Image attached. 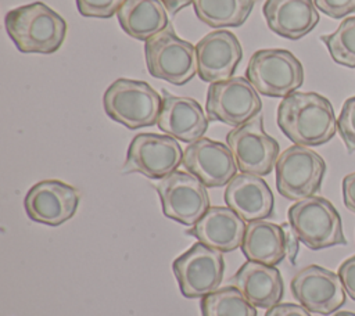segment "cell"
Returning a JSON list of instances; mask_svg holds the SVG:
<instances>
[{
  "label": "cell",
  "instance_id": "1",
  "mask_svg": "<svg viewBox=\"0 0 355 316\" xmlns=\"http://www.w3.org/2000/svg\"><path fill=\"white\" fill-rule=\"evenodd\" d=\"M276 121L286 137L305 147L330 141L337 130L331 103L315 91H294L284 97L277 107Z\"/></svg>",
  "mask_w": 355,
  "mask_h": 316
},
{
  "label": "cell",
  "instance_id": "2",
  "mask_svg": "<svg viewBox=\"0 0 355 316\" xmlns=\"http://www.w3.org/2000/svg\"><path fill=\"white\" fill-rule=\"evenodd\" d=\"M4 25L21 53L53 54L64 43L67 22L42 1L10 10Z\"/></svg>",
  "mask_w": 355,
  "mask_h": 316
},
{
  "label": "cell",
  "instance_id": "3",
  "mask_svg": "<svg viewBox=\"0 0 355 316\" xmlns=\"http://www.w3.org/2000/svg\"><path fill=\"white\" fill-rule=\"evenodd\" d=\"M287 218L298 240L312 251L347 244L340 213L323 197L312 195L295 201L288 208Z\"/></svg>",
  "mask_w": 355,
  "mask_h": 316
},
{
  "label": "cell",
  "instance_id": "4",
  "mask_svg": "<svg viewBox=\"0 0 355 316\" xmlns=\"http://www.w3.org/2000/svg\"><path fill=\"white\" fill-rule=\"evenodd\" d=\"M162 97L147 82L116 79L103 97L105 114L128 129H140L157 123Z\"/></svg>",
  "mask_w": 355,
  "mask_h": 316
},
{
  "label": "cell",
  "instance_id": "5",
  "mask_svg": "<svg viewBox=\"0 0 355 316\" xmlns=\"http://www.w3.org/2000/svg\"><path fill=\"white\" fill-rule=\"evenodd\" d=\"M245 78L258 93L284 98L302 86L304 68L288 50L262 49L251 55Z\"/></svg>",
  "mask_w": 355,
  "mask_h": 316
},
{
  "label": "cell",
  "instance_id": "6",
  "mask_svg": "<svg viewBox=\"0 0 355 316\" xmlns=\"http://www.w3.org/2000/svg\"><path fill=\"white\" fill-rule=\"evenodd\" d=\"M144 57L154 78L176 86L187 83L197 72L196 46L178 37L171 24L144 42Z\"/></svg>",
  "mask_w": 355,
  "mask_h": 316
},
{
  "label": "cell",
  "instance_id": "7",
  "mask_svg": "<svg viewBox=\"0 0 355 316\" xmlns=\"http://www.w3.org/2000/svg\"><path fill=\"white\" fill-rule=\"evenodd\" d=\"M275 169L279 194L290 201H301L320 190L326 162L309 147L294 144L279 155Z\"/></svg>",
  "mask_w": 355,
  "mask_h": 316
},
{
  "label": "cell",
  "instance_id": "8",
  "mask_svg": "<svg viewBox=\"0 0 355 316\" xmlns=\"http://www.w3.org/2000/svg\"><path fill=\"white\" fill-rule=\"evenodd\" d=\"M172 270L183 297L204 298L220 287L223 252L197 241L173 261Z\"/></svg>",
  "mask_w": 355,
  "mask_h": 316
},
{
  "label": "cell",
  "instance_id": "9",
  "mask_svg": "<svg viewBox=\"0 0 355 316\" xmlns=\"http://www.w3.org/2000/svg\"><path fill=\"white\" fill-rule=\"evenodd\" d=\"M261 108L258 91L247 78L233 76L208 87L205 111L209 121L237 128L261 114Z\"/></svg>",
  "mask_w": 355,
  "mask_h": 316
},
{
  "label": "cell",
  "instance_id": "10",
  "mask_svg": "<svg viewBox=\"0 0 355 316\" xmlns=\"http://www.w3.org/2000/svg\"><path fill=\"white\" fill-rule=\"evenodd\" d=\"M226 143L243 173L266 176L280 155L279 143L265 132L261 114L233 128L226 134Z\"/></svg>",
  "mask_w": 355,
  "mask_h": 316
},
{
  "label": "cell",
  "instance_id": "11",
  "mask_svg": "<svg viewBox=\"0 0 355 316\" xmlns=\"http://www.w3.org/2000/svg\"><path fill=\"white\" fill-rule=\"evenodd\" d=\"M155 190L164 215L184 226H193L209 209L207 187L190 172H172L157 183Z\"/></svg>",
  "mask_w": 355,
  "mask_h": 316
},
{
  "label": "cell",
  "instance_id": "12",
  "mask_svg": "<svg viewBox=\"0 0 355 316\" xmlns=\"http://www.w3.org/2000/svg\"><path fill=\"white\" fill-rule=\"evenodd\" d=\"M182 159L183 151L176 139L168 134L139 133L129 144L123 172L162 179L178 170Z\"/></svg>",
  "mask_w": 355,
  "mask_h": 316
},
{
  "label": "cell",
  "instance_id": "13",
  "mask_svg": "<svg viewBox=\"0 0 355 316\" xmlns=\"http://www.w3.org/2000/svg\"><path fill=\"white\" fill-rule=\"evenodd\" d=\"M291 294L311 313L329 316L345 304V290L338 273L318 265H309L294 274Z\"/></svg>",
  "mask_w": 355,
  "mask_h": 316
},
{
  "label": "cell",
  "instance_id": "14",
  "mask_svg": "<svg viewBox=\"0 0 355 316\" xmlns=\"http://www.w3.org/2000/svg\"><path fill=\"white\" fill-rule=\"evenodd\" d=\"M79 201L78 188L61 180L49 179L29 188L24 198V208L33 222L60 226L75 215Z\"/></svg>",
  "mask_w": 355,
  "mask_h": 316
},
{
  "label": "cell",
  "instance_id": "15",
  "mask_svg": "<svg viewBox=\"0 0 355 316\" xmlns=\"http://www.w3.org/2000/svg\"><path fill=\"white\" fill-rule=\"evenodd\" d=\"M182 165L211 188L227 186L239 169L227 144L208 137H201L186 147Z\"/></svg>",
  "mask_w": 355,
  "mask_h": 316
},
{
  "label": "cell",
  "instance_id": "16",
  "mask_svg": "<svg viewBox=\"0 0 355 316\" xmlns=\"http://www.w3.org/2000/svg\"><path fill=\"white\" fill-rule=\"evenodd\" d=\"M196 55L200 79L215 83L233 78L243 58V49L234 33L219 29L200 39L196 44Z\"/></svg>",
  "mask_w": 355,
  "mask_h": 316
},
{
  "label": "cell",
  "instance_id": "17",
  "mask_svg": "<svg viewBox=\"0 0 355 316\" xmlns=\"http://www.w3.org/2000/svg\"><path fill=\"white\" fill-rule=\"evenodd\" d=\"M208 121L200 103L194 98L173 96L166 90L162 91L157 126L165 134L190 144L204 136L208 129Z\"/></svg>",
  "mask_w": 355,
  "mask_h": 316
},
{
  "label": "cell",
  "instance_id": "18",
  "mask_svg": "<svg viewBox=\"0 0 355 316\" xmlns=\"http://www.w3.org/2000/svg\"><path fill=\"white\" fill-rule=\"evenodd\" d=\"M225 202L247 223L266 220L275 209V198L268 183L261 176L243 172L227 183Z\"/></svg>",
  "mask_w": 355,
  "mask_h": 316
},
{
  "label": "cell",
  "instance_id": "19",
  "mask_svg": "<svg viewBox=\"0 0 355 316\" xmlns=\"http://www.w3.org/2000/svg\"><path fill=\"white\" fill-rule=\"evenodd\" d=\"M245 229V222L229 207H209L186 234L220 252H232L241 247Z\"/></svg>",
  "mask_w": 355,
  "mask_h": 316
},
{
  "label": "cell",
  "instance_id": "20",
  "mask_svg": "<svg viewBox=\"0 0 355 316\" xmlns=\"http://www.w3.org/2000/svg\"><path fill=\"white\" fill-rule=\"evenodd\" d=\"M232 286L255 306L270 309L280 304L284 294L283 277L276 266L247 261L230 279Z\"/></svg>",
  "mask_w": 355,
  "mask_h": 316
},
{
  "label": "cell",
  "instance_id": "21",
  "mask_svg": "<svg viewBox=\"0 0 355 316\" xmlns=\"http://www.w3.org/2000/svg\"><path fill=\"white\" fill-rule=\"evenodd\" d=\"M262 12L269 29L290 40L304 37L319 22L313 0H266Z\"/></svg>",
  "mask_w": 355,
  "mask_h": 316
},
{
  "label": "cell",
  "instance_id": "22",
  "mask_svg": "<svg viewBox=\"0 0 355 316\" xmlns=\"http://www.w3.org/2000/svg\"><path fill=\"white\" fill-rule=\"evenodd\" d=\"M241 252L247 261L269 266L279 265L287 258L284 226L268 220L250 222L241 243Z\"/></svg>",
  "mask_w": 355,
  "mask_h": 316
},
{
  "label": "cell",
  "instance_id": "23",
  "mask_svg": "<svg viewBox=\"0 0 355 316\" xmlns=\"http://www.w3.org/2000/svg\"><path fill=\"white\" fill-rule=\"evenodd\" d=\"M118 22L130 37L147 42L168 28V10L159 0H125L116 12Z\"/></svg>",
  "mask_w": 355,
  "mask_h": 316
},
{
  "label": "cell",
  "instance_id": "24",
  "mask_svg": "<svg viewBox=\"0 0 355 316\" xmlns=\"http://www.w3.org/2000/svg\"><path fill=\"white\" fill-rule=\"evenodd\" d=\"M254 4L255 0H193L197 18L211 28L243 25Z\"/></svg>",
  "mask_w": 355,
  "mask_h": 316
},
{
  "label": "cell",
  "instance_id": "25",
  "mask_svg": "<svg viewBox=\"0 0 355 316\" xmlns=\"http://www.w3.org/2000/svg\"><path fill=\"white\" fill-rule=\"evenodd\" d=\"M202 316H257V308L234 286L218 288L200 301Z\"/></svg>",
  "mask_w": 355,
  "mask_h": 316
},
{
  "label": "cell",
  "instance_id": "26",
  "mask_svg": "<svg viewBox=\"0 0 355 316\" xmlns=\"http://www.w3.org/2000/svg\"><path fill=\"white\" fill-rule=\"evenodd\" d=\"M320 40L329 50L334 62L355 68V15L348 17L330 35H322Z\"/></svg>",
  "mask_w": 355,
  "mask_h": 316
},
{
  "label": "cell",
  "instance_id": "27",
  "mask_svg": "<svg viewBox=\"0 0 355 316\" xmlns=\"http://www.w3.org/2000/svg\"><path fill=\"white\" fill-rule=\"evenodd\" d=\"M337 129L348 154H352L355 151V96L344 101L338 115Z\"/></svg>",
  "mask_w": 355,
  "mask_h": 316
},
{
  "label": "cell",
  "instance_id": "28",
  "mask_svg": "<svg viewBox=\"0 0 355 316\" xmlns=\"http://www.w3.org/2000/svg\"><path fill=\"white\" fill-rule=\"evenodd\" d=\"M123 3L125 0H76L79 12L90 18H110Z\"/></svg>",
  "mask_w": 355,
  "mask_h": 316
},
{
  "label": "cell",
  "instance_id": "29",
  "mask_svg": "<svg viewBox=\"0 0 355 316\" xmlns=\"http://www.w3.org/2000/svg\"><path fill=\"white\" fill-rule=\"evenodd\" d=\"M313 3L319 11L334 19L355 12V0H313Z\"/></svg>",
  "mask_w": 355,
  "mask_h": 316
},
{
  "label": "cell",
  "instance_id": "30",
  "mask_svg": "<svg viewBox=\"0 0 355 316\" xmlns=\"http://www.w3.org/2000/svg\"><path fill=\"white\" fill-rule=\"evenodd\" d=\"M343 287L351 299L355 301V255L345 259L338 267Z\"/></svg>",
  "mask_w": 355,
  "mask_h": 316
},
{
  "label": "cell",
  "instance_id": "31",
  "mask_svg": "<svg viewBox=\"0 0 355 316\" xmlns=\"http://www.w3.org/2000/svg\"><path fill=\"white\" fill-rule=\"evenodd\" d=\"M265 316H311V312L302 305L297 304H277L273 308L268 309Z\"/></svg>",
  "mask_w": 355,
  "mask_h": 316
},
{
  "label": "cell",
  "instance_id": "32",
  "mask_svg": "<svg viewBox=\"0 0 355 316\" xmlns=\"http://www.w3.org/2000/svg\"><path fill=\"white\" fill-rule=\"evenodd\" d=\"M343 200L344 205L355 213V172L348 173L343 179Z\"/></svg>",
  "mask_w": 355,
  "mask_h": 316
},
{
  "label": "cell",
  "instance_id": "33",
  "mask_svg": "<svg viewBox=\"0 0 355 316\" xmlns=\"http://www.w3.org/2000/svg\"><path fill=\"white\" fill-rule=\"evenodd\" d=\"M284 230H286V238H287V258L288 261L294 265L295 263V258L298 254V237L295 236V233L293 231L291 227H288L287 225H283Z\"/></svg>",
  "mask_w": 355,
  "mask_h": 316
},
{
  "label": "cell",
  "instance_id": "34",
  "mask_svg": "<svg viewBox=\"0 0 355 316\" xmlns=\"http://www.w3.org/2000/svg\"><path fill=\"white\" fill-rule=\"evenodd\" d=\"M159 1L165 6L168 12L172 15L178 14L182 8H184L193 3V0H159Z\"/></svg>",
  "mask_w": 355,
  "mask_h": 316
},
{
  "label": "cell",
  "instance_id": "35",
  "mask_svg": "<svg viewBox=\"0 0 355 316\" xmlns=\"http://www.w3.org/2000/svg\"><path fill=\"white\" fill-rule=\"evenodd\" d=\"M333 316H355V313L354 312H348V310H341V312H337Z\"/></svg>",
  "mask_w": 355,
  "mask_h": 316
}]
</instances>
